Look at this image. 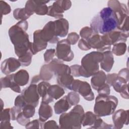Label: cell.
<instances>
[{"mask_svg": "<svg viewBox=\"0 0 129 129\" xmlns=\"http://www.w3.org/2000/svg\"><path fill=\"white\" fill-rule=\"evenodd\" d=\"M128 81L125 79L119 77L118 75L113 79L111 83V86L113 87L114 90L118 93H120L125 87L128 85Z\"/></svg>", "mask_w": 129, "mask_h": 129, "instance_id": "24", "label": "cell"}, {"mask_svg": "<svg viewBox=\"0 0 129 129\" xmlns=\"http://www.w3.org/2000/svg\"><path fill=\"white\" fill-rule=\"evenodd\" d=\"M55 54V50L54 49H49L46 50L44 53V60L46 63L50 62L53 58Z\"/></svg>", "mask_w": 129, "mask_h": 129, "instance_id": "38", "label": "cell"}, {"mask_svg": "<svg viewBox=\"0 0 129 129\" xmlns=\"http://www.w3.org/2000/svg\"><path fill=\"white\" fill-rule=\"evenodd\" d=\"M35 107L31 104H26L22 108V112L24 116L28 118L32 117L35 113Z\"/></svg>", "mask_w": 129, "mask_h": 129, "instance_id": "35", "label": "cell"}, {"mask_svg": "<svg viewBox=\"0 0 129 129\" xmlns=\"http://www.w3.org/2000/svg\"><path fill=\"white\" fill-rule=\"evenodd\" d=\"M21 95L27 104H31L35 107L38 105L40 96L38 93L37 85L35 84H31L25 88Z\"/></svg>", "mask_w": 129, "mask_h": 129, "instance_id": "9", "label": "cell"}, {"mask_svg": "<svg viewBox=\"0 0 129 129\" xmlns=\"http://www.w3.org/2000/svg\"><path fill=\"white\" fill-rule=\"evenodd\" d=\"M50 86V84L46 81H42L38 84L37 90L40 97H43L47 93V90Z\"/></svg>", "mask_w": 129, "mask_h": 129, "instance_id": "34", "label": "cell"}, {"mask_svg": "<svg viewBox=\"0 0 129 129\" xmlns=\"http://www.w3.org/2000/svg\"><path fill=\"white\" fill-rule=\"evenodd\" d=\"M48 8L47 15L58 19L63 18V13L64 11L61 6L60 0L55 1L52 5L49 6Z\"/></svg>", "mask_w": 129, "mask_h": 129, "instance_id": "17", "label": "cell"}, {"mask_svg": "<svg viewBox=\"0 0 129 129\" xmlns=\"http://www.w3.org/2000/svg\"><path fill=\"white\" fill-rule=\"evenodd\" d=\"M103 53V58L100 62L101 69L109 72L114 64V57L112 53L110 50H108L102 52Z\"/></svg>", "mask_w": 129, "mask_h": 129, "instance_id": "18", "label": "cell"}, {"mask_svg": "<svg viewBox=\"0 0 129 129\" xmlns=\"http://www.w3.org/2000/svg\"><path fill=\"white\" fill-rule=\"evenodd\" d=\"M106 83V75L103 71H99L92 76L91 85L93 89L97 90Z\"/></svg>", "mask_w": 129, "mask_h": 129, "instance_id": "16", "label": "cell"}, {"mask_svg": "<svg viewBox=\"0 0 129 129\" xmlns=\"http://www.w3.org/2000/svg\"><path fill=\"white\" fill-rule=\"evenodd\" d=\"M14 104L15 106H18L22 109L23 107H24L26 104H27V103L26 102L22 96L20 94L18 95L15 98Z\"/></svg>", "mask_w": 129, "mask_h": 129, "instance_id": "44", "label": "cell"}, {"mask_svg": "<svg viewBox=\"0 0 129 129\" xmlns=\"http://www.w3.org/2000/svg\"><path fill=\"white\" fill-rule=\"evenodd\" d=\"M43 122L38 119H34L31 121H29L26 125V128H43Z\"/></svg>", "mask_w": 129, "mask_h": 129, "instance_id": "37", "label": "cell"}, {"mask_svg": "<svg viewBox=\"0 0 129 129\" xmlns=\"http://www.w3.org/2000/svg\"><path fill=\"white\" fill-rule=\"evenodd\" d=\"M98 116L91 111H87L85 113L82 125L83 126H90L93 125Z\"/></svg>", "mask_w": 129, "mask_h": 129, "instance_id": "28", "label": "cell"}, {"mask_svg": "<svg viewBox=\"0 0 129 129\" xmlns=\"http://www.w3.org/2000/svg\"><path fill=\"white\" fill-rule=\"evenodd\" d=\"M80 66L78 64H74L70 67L71 70V74L73 76L76 77H80L79 74V69Z\"/></svg>", "mask_w": 129, "mask_h": 129, "instance_id": "48", "label": "cell"}, {"mask_svg": "<svg viewBox=\"0 0 129 129\" xmlns=\"http://www.w3.org/2000/svg\"><path fill=\"white\" fill-rule=\"evenodd\" d=\"M118 102L114 96L98 94L95 99L94 112L99 117L110 115L114 112Z\"/></svg>", "mask_w": 129, "mask_h": 129, "instance_id": "5", "label": "cell"}, {"mask_svg": "<svg viewBox=\"0 0 129 129\" xmlns=\"http://www.w3.org/2000/svg\"><path fill=\"white\" fill-rule=\"evenodd\" d=\"M13 16L17 20L26 21L30 16L26 13L25 8H17L13 11Z\"/></svg>", "mask_w": 129, "mask_h": 129, "instance_id": "30", "label": "cell"}, {"mask_svg": "<svg viewBox=\"0 0 129 129\" xmlns=\"http://www.w3.org/2000/svg\"><path fill=\"white\" fill-rule=\"evenodd\" d=\"M118 21L114 11L109 7L101 10L90 22V28L96 34L102 35L117 29Z\"/></svg>", "mask_w": 129, "mask_h": 129, "instance_id": "2", "label": "cell"}, {"mask_svg": "<svg viewBox=\"0 0 129 129\" xmlns=\"http://www.w3.org/2000/svg\"><path fill=\"white\" fill-rule=\"evenodd\" d=\"M22 111V109L18 106H14L10 109L11 118L12 120H15L17 119L18 114Z\"/></svg>", "mask_w": 129, "mask_h": 129, "instance_id": "43", "label": "cell"}, {"mask_svg": "<svg viewBox=\"0 0 129 129\" xmlns=\"http://www.w3.org/2000/svg\"><path fill=\"white\" fill-rule=\"evenodd\" d=\"M14 79L15 82L20 86H23L28 84L29 75L26 70H20L16 73L14 74Z\"/></svg>", "mask_w": 129, "mask_h": 129, "instance_id": "21", "label": "cell"}, {"mask_svg": "<svg viewBox=\"0 0 129 129\" xmlns=\"http://www.w3.org/2000/svg\"><path fill=\"white\" fill-rule=\"evenodd\" d=\"M117 74L115 73L109 74L106 75V83L110 86H111V83L113 79L117 76Z\"/></svg>", "mask_w": 129, "mask_h": 129, "instance_id": "50", "label": "cell"}, {"mask_svg": "<svg viewBox=\"0 0 129 129\" xmlns=\"http://www.w3.org/2000/svg\"><path fill=\"white\" fill-rule=\"evenodd\" d=\"M28 23L26 21H20L12 26L8 33L11 42L14 44L15 54L18 57H21L30 50L29 35L26 32Z\"/></svg>", "mask_w": 129, "mask_h": 129, "instance_id": "1", "label": "cell"}, {"mask_svg": "<svg viewBox=\"0 0 129 129\" xmlns=\"http://www.w3.org/2000/svg\"><path fill=\"white\" fill-rule=\"evenodd\" d=\"M0 81L1 89L6 88H10L12 89L17 84L14 81V74L7 75L5 77L1 78Z\"/></svg>", "mask_w": 129, "mask_h": 129, "instance_id": "26", "label": "cell"}, {"mask_svg": "<svg viewBox=\"0 0 129 129\" xmlns=\"http://www.w3.org/2000/svg\"><path fill=\"white\" fill-rule=\"evenodd\" d=\"M40 80H41L39 75L34 76L31 80V84H36L38 83Z\"/></svg>", "mask_w": 129, "mask_h": 129, "instance_id": "53", "label": "cell"}, {"mask_svg": "<svg viewBox=\"0 0 129 129\" xmlns=\"http://www.w3.org/2000/svg\"><path fill=\"white\" fill-rule=\"evenodd\" d=\"M117 75L128 81V70L127 68H123L120 70L117 74Z\"/></svg>", "mask_w": 129, "mask_h": 129, "instance_id": "49", "label": "cell"}, {"mask_svg": "<svg viewBox=\"0 0 129 129\" xmlns=\"http://www.w3.org/2000/svg\"><path fill=\"white\" fill-rule=\"evenodd\" d=\"M16 120L19 124L22 126H25L30 121V118H28L24 116L22 111L17 116Z\"/></svg>", "mask_w": 129, "mask_h": 129, "instance_id": "41", "label": "cell"}, {"mask_svg": "<svg viewBox=\"0 0 129 129\" xmlns=\"http://www.w3.org/2000/svg\"><path fill=\"white\" fill-rule=\"evenodd\" d=\"M39 119L42 122H45L53 114L51 107L47 103L41 102L38 110Z\"/></svg>", "mask_w": 129, "mask_h": 129, "instance_id": "19", "label": "cell"}, {"mask_svg": "<svg viewBox=\"0 0 129 129\" xmlns=\"http://www.w3.org/2000/svg\"><path fill=\"white\" fill-rule=\"evenodd\" d=\"M34 13L38 15H47L48 7L46 5L49 1H34Z\"/></svg>", "mask_w": 129, "mask_h": 129, "instance_id": "23", "label": "cell"}, {"mask_svg": "<svg viewBox=\"0 0 129 129\" xmlns=\"http://www.w3.org/2000/svg\"><path fill=\"white\" fill-rule=\"evenodd\" d=\"M69 90L79 93L87 101H91L94 99V94L90 85L87 82L74 80Z\"/></svg>", "mask_w": 129, "mask_h": 129, "instance_id": "6", "label": "cell"}, {"mask_svg": "<svg viewBox=\"0 0 129 129\" xmlns=\"http://www.w3.org/2000/svg\"><path fill=\"white\" fill-rule=\"evenodd\" d=\"M0 128L3 129L13 128V127L11 126V123L9 121H1Z\"/></svg>", "mask_w": 129, "mask_h": 129, "instance_id": "51", "label": "cell"}, {"mask_svg": "<svg viewBox=\"0 0 129 129\" xmlns=\"http://www.w3.org/2000/svg\"><path fill=\"white\" fill-rule=\"evenodd\" d=\"M53 74L48 64H44L41 67L39 75L41 80L45 81L50 80L52 78Z\"/></svg>", "mask_w": 129, "mask_h": 129, "instance_id": "27", "label": "cell"}, {"mask_svg": "<svg viewBox=\"0 0 129 129\" xmlns=\"http://www.w3.org/2000/svg\"><path fill=\"white\" fill-rule=\"evenodd\" d=\"M11 108H6L1 112V121H10L11 118Z\"/></svg>", "mask_w": 129, "mask_h": 129, "instance_id": "42", "label": "cell"}, {"mask_svg": "<svg viewBox=\"0 0 129 129\" xmlns=\"http://www.w3.org/2000/svg\"><path fill=\"white\" fill-rule=\"evenodd\" d=\"M80 36L76 32H71L69 33L67 38V40L71 44V45H75L79 40Z\"/></svg>", "mask_w": 129, "mask_h": 129, "instance_id": "40", "label": "cell"}, {"mask_svg": "<svg viewBox=\"0 0 129 129\" xmlns=\"http://www.w3.org/2000/svg\"><path fill=\"white\" fill-rule=\"evenodd\" d=\"M121 96L124 99H128L129 98L128 96V85H127L125 88L120 92L119 93Z\"/></svg>", "mask_w": 129, "mask_h": 129, "instance_id": "52", "label": "cell"}, {"mask_svg": "<svg viewBox=\"0 0 129 129\" xmlns=\"http://www.w3.org/2000/svg\"><path fill=\"white\" fill-rule=\"evenodd\" d=\"M48 66L53 74L57 77L67 74H71L70 67L64 64L62 60L58 58L53 59L49 63Z\"/></svg>", "mask_w": 129, "mask_h": 129, "instance_id": "11", "label": "cell"}, {"mask_svg": "<svg viewBox=\"0 0 129 129\" xmlns=\"http://www.w3.org/2000/svg\"><path fill=\"white\" fill-rule=\"evenodd\" d=\"M112 118L114 128H121L124 124H128V110L118 109L113 113Z\"/></svg>", "mask_w": 129, "mask_h": 129, "instance_id": "13", "label": "cell"}, {"mask_svg": "<svg viewBox=\"0 0 129 129\" xmlns=\"http://www.w3.org/2000/svg\"><path fill=\"white\" fill-rule=\"evenodd\" d=\"M58 127H59V126H58L55 121L54 120H50L45 122L43 124V128H56Z\"/></svg>", "mask_w": 129, "mask_h": 129, "instance_id": "47", "label": "cell"}, {"mask_svg": "<svg viewBox=\"0 0 129 129\" xmlns=\"http://www.w3.org/2000/svg\"><path fill=\"white\" fill-rule=\"evenodd\" d=\"M55 55L62 61L69 62L73 60L74 54L71 49V44L67 39L59 41L57 43Z\"/></svg>", "mask_w": 129, "mask_h": 129, "instance_id": "7", "label": "cell"}, {"mask_svg": "<svg viewBox=\"0 0 129 129\" xmlns=\"http://www.w3.org/2000/svg\"><path fill=\"white\" fill-rule=\"evenodd\" d=\"M54 31L56 36L64 37L68 34L69 29L68 21L64 18H61L53 21Z\"/></svg>", "mask_w": 129, "mask_h": 129, "instance_id": "15", "label": "cell"}, {"mask_svg": "<svg viewBox=\"0 0 129 129\" xmlns=\"http://www.w3.org/2000/svg\"><path fill=\"white\" fill-rule=\"evenodd\" d=\"M94 34H95V33L93 31V30L88 26L83 27L80 31V36L82 39L86 40L89 39Z\"/></svg>", "mask_w": 129, "mask_h": 129, "instance_id": "36", "label": "cell"}, {"mask_svg": "<svg viewBox=\"0 0 129 129\" xmlns=\"http://www.w3.org/2000/svg\"><path fill=\"white\" fill-rule=\"evenodd\" d=\"M85 112L81 105H76L68 113H62L59 118V127L81 128Z\"/></svg>", "mask_w": 129, "mask_h": 129, "instance_id": "4", "label": "cell"}, {"mask_svg": "<svg viewBox=\"0 0 129 129\" xmlns=\"http://www.w3.org/2000/svg\"><path fill=\"white\" fill-rule=\"evenodd\" d=\"M110 86L107 83H106L105 84L100 87L97 91L99 94L108 95L110 94Z\"/></svg>", "mask_w": 129, "mask_h": 129, "instance_id": "45", "label": "cell"}, {"mask_svg": "<svg viewBox=\"0 0 129 129\" xmlns=\"http://www.w3.org/2000/svg\"><path fill=\"white\" fill-rule=\"evenodd\" d=\"M64 93L65 91L59 85H50L47 90V94L54 100L59 99Z\"/></svg>", "mask_w": 129, "mask_h": 129, "instance_id": "22", "label": "cell"}, {"mask_svg": "<svg viewBox=\"0 0 129 129\" xmlns=\"http://www.w3.org/2000/svg\"><path fill=\"white\" fill-rule=\"evenodd\" d=\"M92 128H114L112 124H109L104 122L103 120L99 117L97 116L93 125L90 127Z\"/></svg>", "mask_w": 129, "mask_h": 129, "instance_id": "31", "label": "cell"}, {"mask_svg": "<svg viewBox=\"0 0 129 129\" xmlns=\"http://www.w3.org/2000/svg\"><path fill=\"white\" fill-rule=\"evenodd\" d=\"M21 66V64L18 59L14 57H9L5 59L2 62L1 70L3 74L8 75L17 70Z\"/></svg>", "mask_w": 129, "mask_h": 129, "instance_id": "14", "label": "cell"}, {"mask_svg": "<svg viewBox=\"0 0 129 129\" xmlns=\"http://www.w3.org/2000/svg\"><path fill=\"white\" fill-rule=\"evenodd\" d=\"M74 77L71 74H64L57 77V82L62 87L70 89L74 81Z\"/></svg>", "mask_w": 129, "mask_h": 129, "instance_id": "25", "label": "cell"}, {"mask_svg": "<svg viewBox=\"0 0 129 129\" xmlns=\"http://www.w3.org/2000/svg\"><path fill=\"white\" fill-rule=\"evenodd\" d=\"M0 7L2 17L3 15H7L10 13L11 11V7L6 2L3 1H0Z\"/></svg>", "mask_w": 129, "mask_h": 129, "instance_id": "39", "label": "cell"}, {"mask_svg": "<svg viewBox=\"0 0 129 129\" xmlns=\"http://www.w3.org/2000/svg\"><path fill=\"white\" fill-rule=\"evenodd\" d=\"M1 100V105H2V108H1V111L3 110V105H4V104H3V100L2 99Z\"/></svg>", "mask_w": 129, "mask_h": 129, "instance_id": "54", "label": "cell"}, {"mask_svg": "<svg viewBox=\"0 0 129 129\" xmlns=\"http://www.w3.org/2000/svg\"><path fill=\"white\" fill-rule=\"evenodd\" d=\"M32 56L33 54L30 50H29L24 55L18 57V60L20 62L22 66L27 67L29 66L31 63Z\"/></svg>", "mask_w": 129, "mask_h": 129, "instance_id": "32", "label": "cell"}, {"mask_svg": "<svg viewBox=\"0 0 129 129\" xmlns=\"http://www.w3.org/2000/svg\"><path fill=\"white\" fill-rule=\"evenodd\" d=\"M128 34L124 33L118 30H113L101 36L102 40L106 46H111L119 42H125L128 37Z\"/></svg>", "mask_w": 129, "mask_h": 129, "instance_id": "8", "label": "cell"}, {"mask_svg": "<svg viewBox=\"0 0 129 129\" xmlns=\"http://www.w3.org/2000/svg\"><path fill=\"white\" fill-rule=\"evenodd\" d=\"M47 46V42L45 41L41 36L40 30L35 31L33 33V42H30V50L33 55L44 50Z\"/></svg>", "mask_w": 129, "mask_h": 129, "instance_id": "12", "label": "cell"}, {"mask_svg": "<svg viewBox=\"0 0 129 129\" xmlns=\"http://www.w3.org/2000/svg\"><path fill=\"white\" fill-rule=\"evenodd\" d=\"M71 106L67 100V96H64L55 103L54 105L55 113L56 114H62L68 111Z\"/></svg>", "mask_w": 129, "mask_h": 129, "instance_id": "20", "label": "cell"}, {"mask_svg": "<svg viewBox=\"0 0 129 129\" xmlns=\"http://www.w3.org/2000/svg\"><path fill=\"white\" fill-rule=\"evenodd\" d=\"M127 49V46L124 42H119L113 45L111 52L117 56H121L124 54Z\"/></svg>", "mask_w": 129, "mask_h": 129, "instance_id": "29", "label": "cell"}, {"mask_svg": "<svg viewBox=\"0 0 129 129\" xmlns=\"http://www.w3.org/2000/svg\"><path fill=\"white\" fill-rule=\"evenodd\" d=\"M78 47L80 49L85 51L90 50L91 48L90 45H89L87 41L82 38L79 41Z\"/></svg>", "mask_w": 129, "mask_h": 129, "instance_id": "46", "label": "cell"}, {"mask_svg": "<svg viewBox=\"0 0 129 129\" xmlns=\"http://www.w3.org/2000/svg\"><path fill=\"white\" fill-rule=\"evenodd\" d=\"M103 58V53L98 51H92L86 54L81 60L79 69L80 76L89 78L99 71V63Z\"/></svg>", "mask_w": 129, "mask_h": 129, "instance_id": "3", "label": "cell"}, {"mask_svg": "<svg viewBox=\"0 0 129 129\" xmlns=\"http://www.w3.org/2000/svg\"><path fill=\"white\" fill-rule=\"evenodd\" d=\"M67 97L68 102L72 106L76 105L80 102L79 95L76 92H70L67 95Z\"/></svg>", "mask_w": 129, "mask_h": 129, "instance_id": "33", "label": "cell"}, {"mask_svg": "<svg viewBox=\"0 0 129 129\" xmlns=\"http://www.w3.org/2000/svg\"><path fill=\"white\" fill-rule=\"evenodd\" d=\"M40 35L42 39L46 42L57 43L59 38L55 35L54 31V24L53 21H49L40 30Z\"/></svg>", "mask_w": 129, "mask_h": 129, "instance_id": "10", "label": "cell"}]
</instances>
